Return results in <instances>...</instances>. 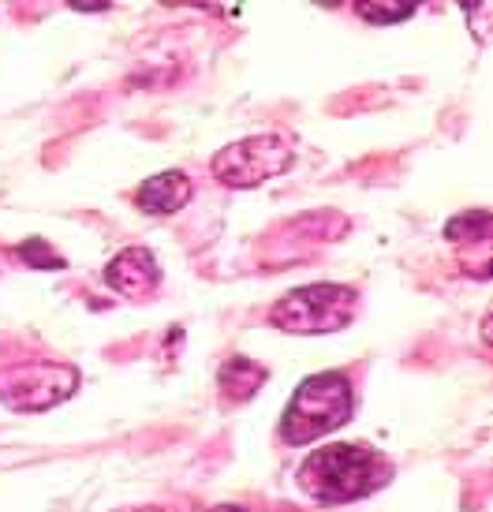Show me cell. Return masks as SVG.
<instances>
[{
	"mask_svg": "<svg viewBox=\"0 0 493 512\" xmlns=\"http://www.w3.org/2000/svg\"><path fill=\"white\" fill-rule=\"evenodd\" d=\"M355 397L352 382L340 370H325L314 378H303L292 393L281 419V434L288 445H310V441L333 434L352 419Z\"/></svg>",
	"mask_w": 493,
	"mask_h": 512,
	"instance_id": "2",
	"label": "cell"
},
{
	"mask_svg": "<svg viewBox=\"0 0 493 512\" xmlns=\"http://www.w3.org/2000/svg\"><path fill=\"white\" fill-rule=\"evenodd\" d=\"M355 311H359V292L352 285H303L292 288L281 303H273L269 326L296 337L340 333L344 326H352Z\"/></svg>",
	"mask_w": 493,
	"mask_h": 512,
	"instance_id": "3",
	"label": "cell"
},
{
	"mask_svg": "<svg viewBox=\"0 0 493 512\" xmlns=\"http://www.w3.org/2000/svg\"><path fill=\"white\" fill-rule=\"evenodd\" d=\"M299 490L322 505L370 498L393 479V464L367 445H325L299 464Z\"/></svg>",
	"mask_w": 493,
	"mask_h": 512,
	"instance_id": "1",
	"label": "cell"
},
{
	"mask_svg": "<svg viewBox=\"0 0 493 512\" xmlns=\"http://www.w3.org/2000/svg\"><path fill=\"white\" fill-rule=\"evenodd\" d=\"M71 8H79V12H105L109 4H101V0H75Z\"/></svg>",
	"mask_w": 493,
	"mask_h": 512,
	"instance_id": "12",
	"label": "cell"
},
{
	"mask_svg": "<svg viewBox=\"0 0 493 512\" xmlns=\"http://www.w3.org/2000/svg\"><path fill=\"white\" fill-rule=\"evenodd\" d=\"M445 236H449V240H464V243H471V247L486 251V243H490V214H486V210H471V214L456 217V221H449Z\"/></svg>",
	"mask_w": 493,
	"mask_h": 512,
	"instance_id": "9",
	"label": "cell"
},
{
	"mask_svg": "<svg viewBox=\"0 0 493 512\" xmlns=\"http://www.w3.org/2000/svg\"><path fill=\"white\" fill-rule=\"evenodd\" d=\"M187 202H191V180H187V172H180V169L157 172V176H150V180L135 191V206L150 217L176 214V210H184Z\"/></svg>",
	"mask_w": 493,
	"mask_h": 512,
	"instance_id": "7",
	"label": "cell"
},
{
	"mask_svg": "<svg viewBox=\"0 0 493 512\" xmlns=\"http://www.w3.org/2000/svg\"><path fill=\"white\" fill-rule=\"evenodd\" d=\"M19 258L23 262H30V266H49V270H64V258L53 255L49 247H45L42 240H27L23 247H19Z\"/></svg>",
	"mask_w": 493,
	"mask_h": 512,
	"instance_id": "11",
	"label": "cell"
},
{
	"mask_svg": "<svg viewBox=\"0 0 493 512\" xmlns=\"http://www.w3.org/2000/svg\"><path fill=\"white\" fill-rule=\"evenodd\" d=\"M105 285L127 299H146L161 285V266H157L154 251L150 247H124L105 266Z\"/></svg>",
	"mask_w": 493,
	"mask_h": 512,
	"instance_id": "6",
	"label": "cell"
},
{
	"mask_svg": "<svg viewBox=\"0 0 493 512\" xmlns=\"http://www.w3.org/2000/svg\"><path fill=\"white\" fill-rule=\"evenodd\" d=\"M292 161H296V154H292V143L284 135H251V139L225 146L213 157L210 169L221 184L247 191V187H262L266 180L284 176L292 169Z\"/></svg>",
	"mask_w": 493,
	"mask_h": 512,
	"instance_id": "4",
	"label": "cell"
},
{
	"mask_svg": "<svg viewBox=\"0 0 493 512\" xmlns=\"http://www.w3.org/2000/svg\"><path fill=\"white\" fill-rule=\"evenodd\" d=\"M202 512H247V509H236V505H213V509H202Z\"/></svg>",
	"mask_w": 493,
	"mask_h": 512,
	"instance_id": "13",
	"label": "cell"
},
{
	"mask_svg": "<svg viewBox=\"0 0 493 512\" xmlns=\"http://www.w3.org/2000/svg\"><path fill=\"white\" fill-rule=\"evenodd\" d=\"M116 512H161V509H116Z\"/></svg>",
	"mask_w": 493,
	"mask_h": 512,
	"instance_id": "14",
	"label": "cell"
},
{
	"mask_svg": "<svg viewBox=\"0 0 493 512\" xmlns=\"http://www.w3.org/2000/svg\"><path fill=\"white\" fill-rule=\"evenodd\" d=\"M355 12L363 15L367 23H400V19H408L415 12V4H393V0H385V4H359Z\"/></svg>",
	"mask_w": 493,
	"mask_h": 512,
	"instance_id": "10",
	"label": "cell"
},
{
	"mask_svg": "<svg viewBox=\"0 0 493 512\" xmlns=\"http://www.w3.org/2000/svg\"><path fill=\"white\" fill-rule=\"evenodd\" d=\"M266 367H258V363H251V359H228L225 367H221V374H217V385H221V397L228 400V404H243V400H251L262 385H266Z\"/></svg>",
	"mask_w": 493,
	"mask_h": 512,
	"instance_id": "8",
	"label": "cell"
},
{
	"mask_svg": "<svg viewBox=\"0 0 493 512\" xmlns=\"http://www.w3.org/2000/svg\"><path fill=\"white\" fill-rule=\"evenodd\" d=\"M79 389V370L68 363H15L0 370V400L15 412L57 408Z\"/></svg>",
	"mask_w": 493,
	"mask_h": 512,
	"instance_id": "5",
	"label": "cell"
}]
</instances>
